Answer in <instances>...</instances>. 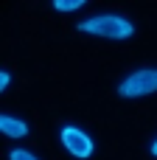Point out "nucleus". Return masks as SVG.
<instances>
[{
	"label": "nucleus",
	"mask_w": 157,
	"mask_h": 160,
	"mask_svg": "<svg viewBox=\"0 0 157 160\" xmlns=\"http://www.w3.org/2000/svg\"><path fill=\"white\" fill-rule=\"evenodd\" d=\"M79 31H87V34H101V37H110V39H126V37H132L135 25H129L124 17H115V14H101V17H93V20L79 22Z\"/></svg>",
	"instance_id": "1"
},
{
	"label": "nucleus",
	"mask_w": 157,
	"mask_h": 160,
	"mask_svg": "<svg viewBox=\"0 0 157 160\" xmlns=\"http://www.w3.org/2000/svg\"><path fill=\"white\" fill-rule=\"evenodd\" d=\"M157 90V70H138L132 73L129 79L121 82L118 93L124 98H135V96H146V93H155Z\"/></svg>",
	"instance_id": "2"
},
{
	"label": "nucleus",
	"mask_w": 157,
	"mask_h": 160,
	"mask_svg": "<svg viewBox=\"0 0 157 160\" xmlns=\"http://www.w3.org/2000/svg\"><path fill=\"white\" fill-rule=\"evenodd\" d=\"M62 141H65V146L70 149V155H76V158H87V155L93 152V141H90L81 129H76V127H65V129H62Z\"/></svg>",
	"instance_id": "3"
},
{
	"label": "nucleus",
	"mask_w": 157,
	"mask_h": 160,
	"mask_svg": "<svg viewBox=\"0 0 157 160\" xmlns=\"http://www.w3.org/2000/svg\"><path fill=\"white\" fill-rule=\"evenodd\" d=\"M0 129H3L8 138H25V135H28V127H25L22 121L8 118V115H0Z\"/></svg>",
	"instance_id": "4"
},
{
	"label": "nucleus",
	"mask_w": 157,
	"mask_h": 160,
	"mask_svg": "<svg viewBox=\"0 0 157 160\" xmlns=\"http://www.w3.org/2000/svg\"><path fill=\"white\" fill-rule=\"evenodd\" d=\"M84 0H53V8L56 11H73V8H81Z\"/></svg>",
	"instance_id": "5"
},
{
	"label": "nucleus",
	"mask_w": 157,
	"mask_h": 160,
	"mask_svg": "<svg viewBox=\"0 0 157 160\" xmlns=\"http://www.w3.org/2000/svg\"><path fill=\"white\" fill-rule=\"evenodd\" d=\"M8 160H37V158H34L31 152H25V149H14V152H11V158H8Z\"/></svg>",
	"instance_id": "6"
},
{
	"label": "nucleus",
	"mask_w": 157,
	"mask_h": 160,
	"mask_svg": "<svg viewBox=\"0 0 157 160\" xmlns=\"http://www.w3.org/2000/svg\"><path fill=\"white\" fill-rule=\"evenodd\" d=\"M0 87H3V90H6V87H8V73H6V70H3V73H0Z\"/></svg>",
	"instance_id": "7"
},
{
	"label": "nucleus",
	"mask_w": 157,
	"mask_h": 160,
	"mask_svg": "<svg viewBox=\"0 0 157 160\" xmlns=\"http://www.w3.org/2000/svg\"><path fill=\"white\" fill-rule=\"evenodd\" d=\"M152 152H155V155H157V141H155V146H152Z\"/></svg>",
	"instance_id": "8"
}]
</instances>
